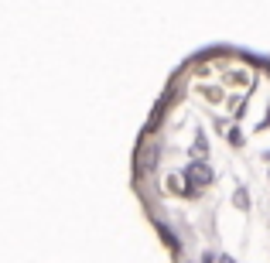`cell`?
Returning <instances> with one entry per match:
<instances>
[{
    "label": "cell",
    "instance_id": "1",
    "mask_svg": "<svg viewBox=\"0 0 270 263\" xmlns=\"http://www.w3.org/2000/svg\"><path fill=\"white\" fill-rule=\"evenodd\" d=\"M130 192L175 263H270V55L212 41L171 68Z\"/></svg>",
    "mask_w": 270,
    "mask_h": 263
}]
</instances>
